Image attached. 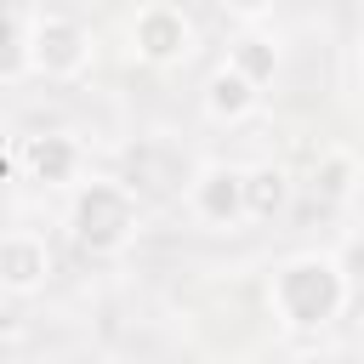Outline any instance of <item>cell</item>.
<instances>
[{
	"instance_id": "1",
	"label": "cell",
	"mask_w": 364,
	"mask_h": 364,
	"mask_svg": "<svg viewBox=\"0 0 364 364\" xmlns=\"http://www.w3.org/2000/svg\"><path fill=\"white\" fill-rule=\"evenodd\" d=\"M267 301H273V313H279L284 330L318 336V330H330L347 313L353 290H347V279L336 267V250H301V256H290V262L273 267Z\"/></svg>"
},
{
	"instance_id": "2",
	"label": "cell",
	"mask_w": 364,
	"mask_h": 364,
	"mask_svg": "<svg viewBox=\"0 0 364 364\" xmlns=\"http://www.w3.org/2000/svg\"><path fill=\"white\" fill-rule=\"evenodd\" d=\"M136 228H142V205H136V193L125 182L91 176V182L74 188V199H68V239L85 256H97V262L125 256L131 239H136Z\"/></svg>"
},
{
	"instance_id": "3",
	"label": "cell",
	"mask_w": 364,
	"mask_h": 364,
	"mask_svg": "<svg viewBox=\"0 0 364 364\" xmlns=\"http://www.w3.org/2000/svg\"><path fill=\"white\" fill-rule=\"evenodd\" d=\"M91 68V28L63 11L28 17V74L40 80H80Z\"/></svg>"
},
{
	"instance_id": "4",
	"label": "cell",
	"mask_w": 364,
	"mask_h": 364,
	"mask_svg": "<svg viewBox=\"0 0 364 364\" xmlns=\"http://www.w3.org/2000/svg\"><path fill=\"white\" fill-rule=\"evenodd\" d=\"M131 51L148 63V68H176L193 57V17L171 0H148L136 17H131Z\"/></svg>"
},
{
	"instance_id": "5",
	"label": "cell",
	"mask_w": 364,
	"mask_h": 364,
	"mask_svg": "<svg viewBox=\"0 0 364 364\" xmlns=\"http://www.w3.org/2000/svg\"><path fill=\"white\" fill-rule=\"evenodd\" d=\"M188 216L210 233H233L245 222V165H228V159L199 165L188 182Z\"/></svg>"
},
{
	"instance_id": "6",
	"label": "cell",
	"mask_w": 364,
	"mask_h": 364,
	"mask_svg": "<svg viewBox=\"0 0 364 364\" xmlns=\"http://www.w3.org/2000/svg\"><path fill=\"white\" fill-rule=\"evenodd\" d=\"M80 165H85V148H80L74 131H40V136H23L17 142V171L28 182L63 188V182L80 176Z\"/></svg>"
},
{
	"instance_id": "7",
	"label": "cell",
	"mask_w": 364,
	"mask_h": 364,
	"mask_svg": "<svg viewBox=\"0 0 364 364\" xmlns=\"http://www.w3.org/2000/svg\"><path fill=\"white\" fill-rule=\"evenodd\" d=\"M46 279H51V245L28 228L0 233V290L6 296H34V290H46Z\"/></svg>"
},
{
	"instance_id": "8",
	"label": "cell",
	"mask_w": 364,
	"mask_h": 364,
	"mask_svg": "<svg viewBox=\"0 0 364 364\" xmlns=\"http://www.w3.org/2000/svg\"><path fill=\"white\" fill-rule=\"evenodd\" d=\"M256 108H262V85H250V80L233 74L228 63L205 80V119H216V125H245Z\"/></svg>"
},
{
	"instance_id": "9",
	"label": "cell",
	"mask_w": 364,
	"mask_h": 364,
	"mask_svg": "<svg viewBox=\"0 0 364 364\" xmlns=\"http://www.w3.org/2000/svg\"><path fill=\"white\" fill-rule=\"evenodd\" d=\"M290 205V171L284 165H245V222H273Z\"/></svg>"
},
{
	"instance_id": "10",
	"label": "cell",
	"mask_w": 364,
	"mask_h": 364,
	"mask_svg": "<svg viewBox=\"0 0 364 364\" xmlns=\"http://www.w3.org/2000/svg\"><path fill=\"white\" fill-rule=\"evenodd\" d=\"M353 188H358V159L347 154V148H330V154H318V165H313V193H318V205H347L353 199Z\"/></svg>"
},
{
	"instance_id": "11",
	"label": "cell",
	"mask_w": 364,
	"mask_h": 364,
	"mask_svg": "<svg viewBox=\"0 0 364 364\" xmlns=\"http://www.w3.org/2000/svg\"><path fill=\"white\" fill-rule=\"evenodd\" d=\"M228 68L245 74L250 85H267V80L279 74V46H273L267 34H256V28H245V34L228 46Z\"/></svg>"
},
{
	"instance_id": "12",
	"label": "cell",
	"mask_w": 364,
	"mask_h": 364,
	"mask_svg": "<svg viewBox=\"0 0 364 364\" xmlns=\"http://www.w3.org/2000/svg\"><path fill=\"white\" fill-rule=\"evenodd\" d=\"M17 74H28V23L0 17V80H17Z\"/></svg>"
},
{
	"instance_id": "13",
	"label": "cell",
	"mask_w": 364,
	"mask_h": 364,
	"mask_svg": "<svg viewBox=\"0 0 364 364\" xmlns=\"http://www.w3.org/2000/svg\"><path fill=\"white\" fill-rule=\"evenodd\" d=\"M336 267H341V279H347V290H364V239H353L341 256H336Z\"/></svg>"
},
{
	"instance_id": "14",
	"label": "cell",
	"mask_w": 364,
	"mask_h": 364,
	"mask_svg": "<svg viewBox=\"0 0 364 364\" xmlns=\"http://www.w3.org/2000/svg\"><path fill=\"white\" fill-rule=\"evenodd\" d=\"M233 17H245V23H262L267 11H273V0H222Z\"/></svg>"
},
{
	"instance_id": "15",
	"label": "cell",
	"mask_w": 364,
	"mask_h": 364,
	"mask_svg": "<svg viewBox=\"0 0 364 364\" xmlns=\"http://www.w3.org/2000/svg\"><path fill=\"white\" fill-rule=\"evenodd\" d=\"M358 91H364V51H358Z\"/></svg>"
},
{
	"instance_id": "16",
	"label": "cell",
	"mask_w": 364,
	"mask_h": 364,
	"mask_svg": "<svg viewBox=\"0 0 364 364\" xmlns=\"http://www.w3.org/2000/svg\"><path fill=\"white\" fill-rule=\"evenodd\" d=\"M17 6H46V0H17Z\"/></svg>"
}]
</instances>
